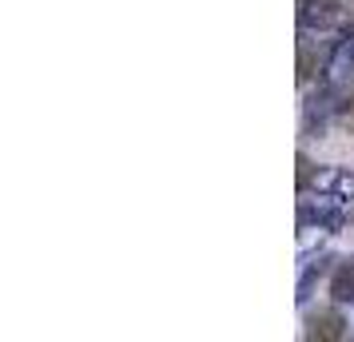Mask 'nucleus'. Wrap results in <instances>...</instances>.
Segmentation results:
<instances>
[{
    "mask_svg": "<svg viewBox=\"0 0 354 342\" xmlns=\"http://www.w3.org/2000/svg\"><path fill=\"white\" fill-rule=\"evenodd\" d=\"M330 120H338V104H335V96H330V88H326V80H322L319 88L303 99V135H310V140L326 135Z\"/></svg>",
    "mask_w": 354,
    "mask_h": 342,
    "instance_id": "4",
    "label": "nucleus"
},
{
    "mask_svg": "<svg viewBox=\"0 0 354 342\" xmlns=\"http://www.w3.org/2000/svg\"><path fill=\"white\" fill-rule=\"evenodd\" d=\"M346 334H351V323L342 319L338 303L306 314V323H303V339H310V342H338V339H346Z\"/></svg>",
    "mask_w": 354,
    "mask_h": 342,
    "instance_id": "5",
    "label": "nucleus"
},
{
    "mask_svg": "<svg viewBox=\"0 0 354 342\" xmlns=\"http://www.w3.org/2000/svg\"><path fill=\"white\" fill-rule=\"evenodd\" d=\"M299 28L310 36L346 28V8L338 0H299Z\"/></svg>",
    "mask_w": 354,
    "mask_h": 342,
    "instance_id": "3",
    "label": "nucleus"
},
{
    "mask_svg": "<svg viewBox=\"0 0 354 342\" xmlns=\"http://www.w3.org/2000/svg\"><path fill=\"white\" fill-rule=\"evenodd\" d=\"M330 298H335L338 307H346V303H354V259H342L330 271Z\"/></svg>",
    "mask_w": 354,
    "mask_h": 342,
    "instance_id": "8",
    "label": "nucleus"
},
{
    "mask_svg": "<svg viewBox=\"0 0 354 342\" xmlns=\"http://www.w3.org/2000/svg\"><path fill=\"white\" fill-rule=\"evenodd\" d=\"M315 196H335L342 203H354V175L346 167H330V171H319L315 180Z\"/></svg>",
    "mask_w": 354,
    "mask_h": 342,
    "instance_id": "6",
    "label": "nucleus"
},
{
    "mask_svg": "<svg viewBox=\"0 0 354 342\" xmlns=\"http://www.w3.org/2000/svg\"><path fill=\"white\" fill-rule=\"evenodd\" d=\"M322 80H326V88H330V96L338 104V115H346L354 104V24L342 28V40L330 48Z\"/></svg>",
    "mask_w": 354,
    "mask_h": 342,
    "instance_id": "1",
    "label": "nucleus"
},
{
    "mask_svg": "<svg viewBox=\"0 0 354 342\" xmlns=\"http://www.w3.org/2000/svg\"><path fill=\"white\" fill-rule=\"evenodd\" d=\"M295 167H299V191H310V187H315V180H319V171H315V163L306 160L303 151H299V160H295Z\"/></svg>",
    "mask_w": 354,
    "mask_h": 342,
    "instance_id": "9",
    "label": "nucleus"
},
{
    "mask_svg": "<svg viewBox=\"0 0 354 342\" xmlns=\"http://www.w3.org/2000/svg\"><path fill=\"white\" fill-rule=\"evenodd\" d=\"M351 223V203H342L335 196H319V199H303L299 203V227H319L326 235H338V231Z\"/></svg>",
    "mask_w": 354,
    "mask_h": 342,
    "instance_id": "2",
    "label": "nucleus"
},
{
    "mask_svg": "<svg viewBox=\"0 0 354 342\" xmlns=\"http://www.w3.org/2000/svg\"><path fill=\"white\" fill-rule=\"evenodd\" d=\"M330 263H335V255H319L315 263H303V275H299V294H295V303H299V307H306V303H310V294H315V287H319V278L330 271Z\"/></svg>",
    "mask_w": 354,
    "mask_h": 342,
    "instance_id": "7",
    "label": "nucleus"
}]
</instances>
